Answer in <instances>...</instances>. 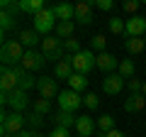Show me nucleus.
Segmentation results:
<instances>
[{
  "instance_id": "obj_1",
  "label": "nucleus",
  "mask_w": 146,
  "mask_h": 137,
  "mask_svg": "<svg viewBox=\"0 0 146 137\" xmlns=\"http://www.w3.org/2000/svg\"><path fill=\"white\" fill-rule=\"evenodd\" d=\"M25 54H27V49L17 39H7L0 47V61H3V66H20Z\"/></svg>"
},
{
  "instance_id": "obj_2",
  "label": "nucleus",
  "mask_w": 146,
  "mask_h": 137,
  "mask_svg": "<svg viewBox=\"0 0 146 137\" xmlns=\"http://www.w3.org/2000/svg\"><path fill=\"white\" fill-rule=\"evenodd\" d=\"M0 135L3 137H15L17 132H22L27 127V115L22 113H3L0 115Z\"/></svg>"
},
{
  "instance_id": "obj_3",
  "label": "nucleus",
  "mask_w": 146,
  "mask_h": 137,
  "mask_svg": "<svg viewBox=\"0 0 146 137\" xmlns=\"http://www.w3.org/2000/svg\"><path fill=\"white\" fill-rule=\"evenodd\" d=\"M66 61H71L73 71H76V74H83V76H88L90 71H93V68L98 66V56H95L93 52H88V49L78 52L76 56H71V54H68V56H66Z\"/></svg>"
},
{
  "instance_id": "obj_4",
  "label": "nucleus",
  "mask_w": 146,
  "mask_h": 137,
  "mask_svg": "<svg viewBox=\"0 0 146 137\" xmlns=\"http://www.w3.org/2000/svg\"><path fill=\"white\" fill-rule=\"evenodd\" d=\"M56 15H54V7H44L42 12H36L34 15V32L36 34H44V37H49V32L56 30Z\"/></svg>"
},
{
  "instance_id": "obj_5",
  "label": "nucleus",
  "mask_w": 146,
  "mask_h": 137,
  "mask_svg": "<svg viewBox=\"0 0 146 137\" xmlns=\"http://www.w3.org/2000/svg\"><path fill=\"white\" fill-rule=\"evenodd\" d=\"M42 54H44V59H56V61H63V42L56 37V34H49V37H44L42 39Z\"/></svg>"
},
{
  "instance_id": "obj_6",
  "label": "nucleus",
  "mask_w": 146,
  "mask_h": 137,
  "mask_svg": "<svg viewBox=\"0 0 146 137\" xmlns=\"http://www.w3.org/2000/svg\"><path fill=\"white\" fill-rule=\"evenodd\" d=\"M58 110H71V113H76L78 110L80 105H83V95L80 93H76V91H61V93H58Z\"/></svg>"
},
{
  "instance_id": "obj_7",
  "label": "nucleus",
  "mask_w": 146,
  "mask_h": 137,
  "mask_svg": "<svg viewBox=\"0 0 146 137\" xmlns=\"http://www.w3.org/2000/svg\"><path fill=\"white\" fill-rule=\"evenodd\" d=\"M36 91H39V95H42V98H46V100L58 98V93H61L54 76H42V79H36Z\"/></svg>"
},
{
  "instance_id": "obj_8",
  "label": "nucleus",
  "mask_w": 146,
  "mask_h": 137,
  "mask_svg": "<svg viewBox=\"0 0 146 137\" xmlns=\"http://www.w3.org/2000/svg\"><path fill=\"white\" fill-rule=\"evenodd\" d=\"M7 105L12 108V113H22L27 110V108L32 105V100L27 98V91H12V93H7Z\"/></svg>"
},
{
  "instance_id": "obj_9",
  "label": "nucleus",
  "mask_w": 146,
  "mask_h": 137,
  "mask_svg": "<svg viewBox=\"0 0 146 137\" xmlns=\"http://www.w3.org/2000/svg\"><path fill=\"white\" fill-rule=\"evenodd\" d=\"M124 37L131 39V37H146V17L141 15H134L131 20H127V32Z\"/></svg>"
},
{
  "instance_id": "obj_10",
  "label": "nucleus",
  "mask_w": 146,
  "mask_h": 137,
  "mask_svg": "<svg viewBox=\"0 0 146 137\" xmlns=\"http://www.w3.org/2000/svg\"><path fill=\"white\" fill-rule=\"evenodd\" d=\"M17 76L12 74V66H3L0 68V93H12L17 91Z\"/></svg>"
},
{
  "instance_id": "obj_11",
  "label": "nucleus",
  "mask_w": 146,
  "mask_h": 137,
  "mask_svg": "<svg viewBox=\"0 0 146 137\" xmlns=\"http://www.w3.org/2000/svg\"><path fill=\"white\" fill-rule=\"evenodd\" d=\"M44 61H46V59H44V54L42 52H34V49H27V54H25V59H22V64L20 66L22 68H27V71H39V68L44 66Z\"/></svg>"
},
{
  "instance_id": "obj_12",
  "label": "nucleus",
  "mask_w": 146,
  "mask_h": 137,
  "mask_svg": "<svg viewBox=\"0 0 146 137\" xmlns=\"http://www.w3.org/2000/svg\"><path fill=\"white\" fill-rule=\"evenodd\" d=\"M98 68L100 71H105V74H117V68H119V59L115 56V54H110V52H102L98 54Z\"/></svg>"
},
{
  "instance_id": "obj_13",
  "label": "nucleus",
  "mask_w": 146,
  "mask_h": 137,
  "mask_svg": "<svg viewBox=\"0 0 146 137\" xmlns=\"http://www.w3.org/2000/svg\"><path fill=\"white\" fill-rule=\"evenodd\" d=\"M124 83H127V79H122L119 74H110V76L102 79V91L107 95H117L122 88H124Z\"/></svg>"
},
{
  "instance_id": "obj_14",
  "label": "nucleus",
  "mask_w": 146,
  "mask_h": 137,
  "mask_svg": "<svg viewBox=\"0 0 146 137\" xmlns=\"http://www.w3.org/2000/svg\"><path fill=\"white\" fill-rule=\"evenodd\" d=\"M12 74L17 76V86H20V91H29V88H36V81L34 76L27 71V68L22 66H12Z\"/></svg>"
},
{
  "instance_id": "obj_15",
  "label": "nucleus",
  "mask_w": 146,
  "mask_h": 137,
  "mask_svg": "<svg viewBox=\"0 0 146 137\" xmlns=\"http://www.w3.org/2000/svg\"><path fill=\"white\" fill-rule=\"evenodd\" d=\"M78 25H90L93 22V5L90 3H76V17Z\"/></svg>"
},
{
  "instance_id": "obj_16",
  "label": "nucleus",
  "mask_w": 146,
  "mask_h": 137,
  "mask_svg": "<svg viewBox=\"0 0 146 137\" xmlns=\"http://www.w3.org/2000/svg\"><path fill=\"white\" fill-rule=\"evenodd\" d=\"M54 15H56L58 22H68L76 17V5H71V3H56L54 5Z\"/></svg>"
},
{
  "instance_id": "obj_17",
  "label": "nucleus",
  "mask_w": 146,
  "mask_h": 137,
  "mask_svg": "<svg viewBox=\"0 0 146 137\" xmlns=\"http://www.w3.org/2000/svg\"><path fill=\"white\" fill-rule=\"evenodd\" d=\"M144 108H146V95L144 93H131L124 100V110L127 113H141Z\"/></svg>"
},
{
  "instance_id": "obj_18",
  "label": "nucleus",
  "mask_w": 146,
  "mask_h": 137,
  "mask_svg": "<svg viewBox=\"0 0 146 137\" xmlns=\"http://www.w3.org/2000/svg\"><path fill=\"white\" fill-rule=\"evenodd\" d=\"M17 42H20L25 49H34L36 42H42V39H39V34H36L34 30H20L17 32Z\"/></svg>"
},
{
  "instance_id": "obj_19",
  "label": "nucleus",
  "mask_w": 146,
  "mask_h": 137,
  "mask_svg": "<svg viewBox=\"0 0 146 137\" xmlns=\"http://www.w3.org/2000/svg\"><path fill=\"white\" fill-rule=\"evenodd\" d=\"M76 132H78V137H93V132H95L93 118L80 115V118H78V122H76Z\"/></svg>"
},
{
  "instance_id": "obj_20",
  "label": "nucleus",
  "mask_w": 146,
  "mask_h": 137,
  "mask_svg": "<svg viewBox=\"0 0 146 137\" xmlns=\"http://www.w3.org/2000/svg\"><path fill=\"white\" fill-rule=\"evenodd\" d=\"M54 120H56V125L58 127H76V122H78V118H76V113H71V110H58L56 115H54Z\"/></svg>"
},
{
  "instance_id": "obj_21",
  "label": "nucleus",
  "mask_w": 146,
  "mask_h": 137,
  "mask_svg": "<svg viewBox=\"0 0 146 137\" xmlns=\"http://www.w3.org/2000/svg\"><path fill=\"white\" fill-rule=\"evenodd\" d=\"M73 32H76V25H73V20H68V22H56V30H54V34H56L61 42H66V39L73 37Z\"/></svg>"
},
{
  "instance_id": "obj_22",
  "label": "nucleus",
  "mask_w": 146,
  "mask_h": 137,
  "mask_svg": "<svg viewBox=\"0 0 146 137\" xmlns=\"http://www.w3.org/2000/svg\"><path fill=\"white\" fill-rule=\"evenodd\" d=\"M73 76V66H71V61H56V68H54V79L56 81H68Z\"/></svg>"
},
{
  "instance_id": "obj_23",
  "label": "nucleus",
  "mask_w": 146,
  "mask_h": 137,
  "mask_svg": "<svg viewBox=\"0 0 146 137\" xmlns=\"http://www.w3.org/2000/svg\"><path fill=\"white\" fill-rule=\"evenodd\" d=\"M124 49L131 54V56H136V54H144V52H146V42H144V37L124 39Z\"/></svg>"
},
{
  "instance_id": "obj_24",
  "label": "nucleus",
  "mask_w": 146,
  "mask_h": 137,
  "mask_svg": "<svg viewBox=\"0 0 146 137\" xmlns=\"http://www.w3.org/2000/svg\"><path fill=\"white\" fill-rule=\"evenodd\" d=\"M68 88H71V91H76V93L85 91V88H88V76H83V74H76V71H73V76L68 79Z\"/></svg>"
},
{
  "instance_id": "obj_25",
  "label": "nucleus",
  "mask_w": 146,
  "mask_h": 137,
  "mask_svg": "<svg viewBox=\"0 0 146 137\" xmlns=\"http://www.w3.org/2000/svg\"><path fill=\"white\" fill-rule=\"evenodd\" d=\"M117 74L122 76V79H134V74H136V66H134V61L131 59H122L119 61V68H117Z\"/></svg>"
},
{
  "instance_id": "obj_26",
  "label": "nucleus",
  "mask_w": 146,
  "mask_h": 137,
  "mask_svg": "<svg viewBox=\"0 0 146 137\" xmlns=\"http://www.w3.org/2000/svg\"><path fill=\"white\" fill-rule=\"evenodd\" d=\"M22 12H29V15H36V12L44 10V0H20Z\"/></svg>"
},
{
  "instance_id": "obj_27",
  "label": "nucleus",
  "mask_w": 146,
  "mask_h": 137,
  "mask_svg": "<svg viewBox=\"0 0 146 137\" xmlns=\"http://www.w3.org/2000/svg\"><path fill=\"white\" fill-rule=\"evenodd\" d=\"M12 27H15V15L7 12V10H3V12H0V30H3V34L10 32Z\"/></svg>"
},
{
  "instance_id": "obj_28",
  "label": "nucleus",
  "mask_w": 146,
  "mask_h": 137,
  "mask_svg": "<svg viewBox=\"0 0 146 137\" xmlns=\"http://www.w3.org/2000/svg\"><path fill=\"white\" fill-rule=\"evenodd\" d=\"M32 110L39 113V115H46V113L51 110V100H46V98H34V103H32Z\"/></svg>"
},
{
  "instance_id": "obj_29",
  "label": "nucleus",
  "mask_w": 146,
  "mask_h": 137,
  "mask_svg": "<svg viewBox=\"0 0 146 137\" xmlns=\"http://www.w3.org/2000/svg\"><path fill=\"white\" fill-rule=\"evenodd\" d=\"M98 130L105 132V135H107L110 130H115V118L112 115H100L98 118Z\"/></svg>"
},
{
  "instance_id": "obj_30",
  "label": "nucleus",
  "mask_w": 146,
  "mask_h": 137,
  "mask_svg": "<svg viewBox=\"0 0 146 137\" xmlns=\"http://www.w3.org/2000/svg\"><path fill=\"white\" fill-rule=\"evenodd\" d=\"M107 27H110L112 34H124V32H127V22L119 20V17H112V20L107 22Z\"/></svg>"
},
{
  "instance_id": "obj_31",
  "label": "nucleus",
  "mask_w": 146,
  "mask_h": 137,
  "mask_svg": "<svg viewBox=\"0 0 146 137\" xmlns=\"http://www.w3.org/2000/svg\"><path fill=\"white\" fill-rule=\"evenodd\" d=\"M42 122H44V115H39V113L32 110L29 115H27V130H39Z\"/></svg>"
},
{
  "instance_id": "obj_32",
  "label": "nucleus",
  "mask_w": 146,
  "mask_h": 137,
  "mask_svg": "<svg viewBox=\"0 0 146 137\" xmlns=\"http://www.w3.org/2000/svg\"><path fill=\"white\" fill-rule=\"evenodd\" d=\"M90 42H93V49H95L98 54L107 52V49H105V47H107V37H105V34H95V37L90 39Z\"/></svg>"
},
{
  "instance_id": "obj_33",
  "label": "nucleus",
  "mask_w": 146,
  "mask_h": 137,
  "mask_svg": "<svg viewBox=\"0 0 146 137\" xmlns=\"http://www.w3.org/2000/svg\"><path fill=\"white\" fill-rule=\"evenodd\" d=\"M63 49H66V52L71 54V56H76L78 52H83V49H80V44H78V39H76V37L66 39V42H63Z\"/></svg>"
},
{
  "instance_id": "obj_34",
  "label": "nucleus",
  "mask_w": 146,
  "mask_h": 137,
  "mask_svg": "<svg viewBox=\"0 0 146 137\" xmlns=\"http://www.w3.org/2000/svg\"><path fill=\"white\" fill-rule=\"evenodd\" d=\"M83 105L88 108V110H98V105H100V98L95 93H85L83 95Z\"/></svg>"
},
{
  "instance_id": "obj_35",
  "label": "nucleus",
  "mask_w": 146,
  "mask_h": 137,
  "mask_svg": "<svg viewBox=\"0 0 146 137\" xmlns=\"http://www.w3.org/2000/svg\"><path fill=\"white\" fill-rule=\"evenodd\" d=\"M0 5H3V10H7V12H12V15H20L22 12V7H20V3H12V0H3V3H0Z\"/></svg>"
},
{
  "instance_id": "obj_36",
  "label": "nucleus",
  "mask_w": 146,
  "mask_h": 137,
  "mask_svg": "<svg viewBox=\"0 0 146 137\" xmlns=\"http://www.w3.org/2000/svg\"><path fill=\"white\" fill-rule=\"evenodd\" d=\"M127 86H129V95H131V93H141V88H144V81H139V79H129V81H127Z\"/></svg>"
},
{
  "instance_id": "obj_37",
  "label": "nucleus",
  "mask_w": 146,
  "mask_h": 137,
  "mask_svg": "<svg viewBox=\"0 0 146 137\" xmlns=\"http://www.w3.org/2000/svg\"><path fill=\"white\" fill-rule=\"evenodd\" d=\"M93 5L98 7V10H105V12H107V10H112V7H115V3H112V0H95Z\"/></svg>"
},
{
  "instance_id": "obj_38",
  "label": "nucleus",
  "mask_w": 146,
  "mask_h": 137,
  "mask_svg": "<svg viewBox=\"0 0 146 137\" xmlns=\"http://www.w3.org/2000/svg\"><path fill=\"white\" fill-rule=\"evenodd\" d=\"M124 10L127 12H131V17L136 15V10H139V3H136V0H127L124 3Z\"/></svg>"
},
{
  "instance_id": "obj_39",
  "label": "nucleus",
  "mask_w": 146,
  "mask_h": 137,
  "mask_svg": "<svg viewBox=\"0 0 146 137\" xmlns=\"http://www.w3.org/2000/svg\"><path fill=\"white\" fill-rule=\"evenodd\" d=\"M49 137H68V130H66V127H54V130L51 132H49Z\"/></svg>"
},
{
  "instance_id": "obj_40",
  "label": "nucleus",
  "mask_w": 146,
  "mask_h": 137,
  "mask_svg": "<svg viewBox=\"0 0 146 137\" xmlns=\"http://www.w3.org/2000/svg\"><path fill=\"white\" fill-rule=\"evenodd\" d=\"M105 137H127V135H124V132H119V130L115 127V130H110V132H107Z\"/></svg>"
},
{
  "instance_id": "obj_41",
  "label": "nucleus",
  "mask_w": 146,
  "mask_h": 137,
  "mask_svg": "<svg viewBox=\"0 0 146 137\" xmlns=\"http://www.w3.org/2000/svg\"><path fill=\"white\" fill-rule=\"evenodd\" d=\"M141 93H144V95H146V81H144V88H141Z\"/></svg>"
},
{
  "instance_id": "obj_42",
  "label": "nucleus",
  "mask_w": 146,
  "mask_h": 137,
  "mask_svg": "<svg viewBox=\"0 0 146 137\" xmlns=\"http://www.w3.org/2000/svg\"><path fill=\"white\" fill-rule=\"evenodd\" d=\"M144 42H146V37H144Z\"/></svg>"
}]
</instances>
